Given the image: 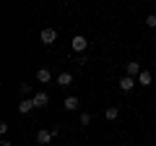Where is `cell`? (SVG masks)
I'll return each mask as SVG.
<instances>
[{
    "mask_svg": "<svg viewBox=\"0 0 156 146\" xmlns=\"http://www.w3.org/2000/svg\"><path fill=\"white\" fill-rule=\"evenodd\" d=\"M70 47H73V52H86V47H89V39H86V37H81V34H78V37H73L70 39Z\"/></svg>",
    "mask_w": 156,
    "mask_h": 146,
    "instance_id": "cell-1",
    "label": "cell"
},
{
    "mask_svg": "<svg viewBox=\"0 0 156 146\" xmlns=\"http://www.w3.org/2000/svg\"><path fill=\"white\" fill-rule=\"evenodd\" d=\"M39 39H42V45H55L57 39V29H42V34H39Z\"/></svg>",
    "mask_w": 156,
    "mask_h": 146,
    "instance_id": "cell-2",
    "label": "cell"
},
{
    "mask_svg": "<svg viewBox=\"0 0 156 146\" xmlns=\"http://www.w3.org/2000/svg\"><path fill=\"white\" fill-rule=\"evenodd\" d=\"M52 138H55V133H52V130H47V128L37 130V144H39V146H47Z\"/></svg>",
    "mask_w": 156,
    "mask_h": 146,
    "instance_id": "cell-3",
    "label": "cell"
},
{
    "mask_svg": "<svg viewBox=\"0 0 156 146\" xmlns=\"http://www.w3.org/2000/svg\"><path fill=\"white\" fill-rule=\"evenodd\" d=\"M125 76H133V78H138L140 76V63H125Z\"/></svg>",
    "mask_w": 156,
    "mask_h": 146,
    "instance_id": "cell-4",
    "label": "cell"
},
{
    "mask_svg": "<svg viewBox=\"0 0 156 146\" xmlns=\"http://www.w3.org/2000/svg\"><path fill=\"white\" fill-rule=\"evenodd\" d=\"M31 99H34V107H47V102H50V94H47V91H37Z\"/></svg>",
    "mask_w": 156,
    "mask_h": 146,
    "instance_id": "cell-5",
    "label": "cell"
},
{
    "mask_svg": "<svg viewBox=\"0 0 156 146\" xmlns=\"http://www.w3.org/2000/svg\"><path fill=\"white\" fill-rule=\"evenodd\" d=\"M135 84H138V78H133V76H122V78H120V89L122 91H133Z\"/></svg>",
    "mask_w": 156,
    "mask_h": 146,
    "instance_id": "cell-6",
    "label": "cell"
},
{
    "mask_svg": "<svg viewBox=\"0 0 156 146\" xmlns=\"http://www.w3.org/2000/svg\"><path fill=\"white\" fill-rule=\"evenodd\" d=\"M37 81H39V84H50V81H52L50 68H39V71H37Z\"/></svg>",
    "mask_w": 156,
    "mask_h": 146,
    "instance_id": "cell-7",
    "label": "cell"
},
{
    "mask_svg": "<svg viewBox=\"0 0 156 146\" xmlns=\"http://www.w3.org/2000/svg\"><path fill=\"white\" fill-rule=\"evenodd\" d=\"M62 107H65L68 112H76L78 107H81V102H78V97H68V99L62 102Z\"/></svg>",
    "mask_w": 156,
    "mask_h": 146,
    "instance_id": "cell-8",
    "label": "cell"
},
{
    "mask_svg": "<svg viewBox=\"0 0 156 146\" xmlns=\"http://www.w3.org/2000/svg\"><path fill=\"white\" fill-rule=\"evenodd\" d=\"M31 110H34V99H26V97H23V99L18 102V112L26 115V112H31Z\"/></svg>",
    "mask_w": 156,
    "mask_h": 146,
    "instance_id": "cell-9",
    "label": "cell"
},
{
    "mask_svg": "<svg viewBox=\"0 0 156 146\" xmlns=\"http://www.w3.org/2000/svg\"><path fill=\"white\" fill-rule=\"evenodd\" d=\"M73 84V73H60V76H57V86H62V89H65V86H70Z\"/></svg>",
    "mask_w": 156,
    "mask_h": 146,
    "instance_id": "cell-10",
    "label": "cell"
},
{
    "mask_svg": "<svg viewBox=\"0 0 156 146\" xmlns=\"http://www.w3.org/2000/svg\"><path fill=\"white\" fill-rule=\"evenodd\" d=\"M138 84H140V86H151V84H154V76H151V71H140Z\"/></svg>",
    "mask_w": 156,
    "mask_h": 146,
    "instance_id": "cell-11",
    "label": "cell"
},
{
    "mask_svg": "<svg viewBox=\"0 0 156 146\" xmlns=\"http://www.w3.org/2000/svg\"><path fill=\"white\" fill-rule=\"evenodd\" d=\"M104 118H107V120H117V118H120V107H107Z\"/></svg>",
    "mask_w": 156,
    "mask_h": 146,
    "instance_id": "cell-12",
    "label": "cell"
},
{
    "mask_svg": "<svg viewBox=\"0 0 156 146\" xmlns=\"http://www.w3.org/2000/svg\"><path fill=\"white\" fill-rule=\"evenodd\" d=\"M146 26H148V29H156V13H148V16H146Z\"/></svg>",
    "mask_w": 156,
    "mask_h": 146,
    "instance_id": "cell-13",
    "label": "cell"
},
{
    "mask_svg": "<svg viewBox=\"0 0 156 146\" xmlns=\"http://www.w3.org/2000/svg\"><path fill=\"white\" fill-rule=\"evenodd\" d=\"M86 63H89V57H86V55H76V65L78 68H83Z\"/></svg>",
    "mask_w": 156,
    "mask_h": 146,
    "instance_id": "cell-14",
    "label": "cell"
},
{
    "mask_svg": "<svg viewBox=\"0 0 156 146\" xmlns=\"http://www.w3.org/2000/svg\"><path fill=\"white\" fill-rule=\"evenodd\" d=\"M18 91H21V97H26L29 91H31V86H29V84H18Z\"/></svg>",
    "mask_w": 156,
    "mask_h": 146,
    "instance_id": "cell-15",
    "label": "cell"
},
{
    "mask_svg": "<svg viewBox=\"0 0 156 146\" xmlns=\"http://www.w3.org/2000/svg\"><path fill=\"white\" fill-rule=\"evenodd\" d=\"M91 123V115L89 112H81V125H89Z\"/></svg>",
    "mask_w": 156,
    "mask_h": 146,
    "instance_id": "cell-16",
    "label": "cell"
},
{
    "mask_svg": "<svg viewBox=\"0 0 156 146\" xmlns=\"http://www.w3.org/2000/svg\"><path fill=\"white\" fill-rule=\"evenodd\" d=\"M0 146H13V144H11L8 138H3V141H0Z\"/></svg>",
    "mask_w": 156,
    "mask_h": 146,
    "instance_id": "cell-17",
    "label": "cell"
},
{
    "mask_svg": "<svg viewBox=\"0 0 156 146\" xmlns=\"http://www.w3.org/2000/svg\"><path fill=\"white\" fill-rule=\"evenodd\" d=\"M65 3H70V0H65Z\"/></svg>",
    "mask_w": 156,
    "mask_h": 146,
    "instance_id": "cell-18",
    "label": "cell"
}]
</instances>
